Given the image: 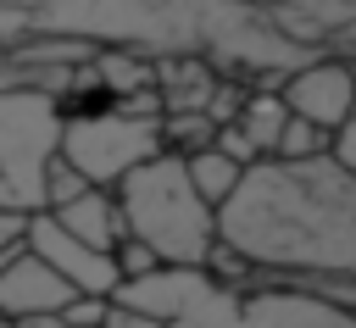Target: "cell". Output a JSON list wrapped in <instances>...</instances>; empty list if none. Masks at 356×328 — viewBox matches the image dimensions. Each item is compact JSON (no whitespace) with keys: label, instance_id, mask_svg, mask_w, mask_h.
Segmentation results:
<instances>
[{"label":"cell","instance_id":"obj_15","mask_svg":"<svg viewBox=\"0 0 356 328\" xmlns=\"http://www.w3.org/2000/svg\"><path fill=\"white\" fill-rule=\"evenodd\" d=\"M83 189H89V183H83V178H78V172H72L61 156L44 167V211H61V206H72Z\"/></svg>","mask_w":356,"mask_h":328},{"label":"cell","instance_id":"obj_11","mask_svg":"<svg viewBox=\"0 0 356 328\" xmlns=\"http://www.w3.org/2000/svg\"><path fill=\"white\" fill-rule=\"evenodd\" d=\"M72 239H83L89 250H117L122 239H128V228H122V211H117V195L111 189H83L72 206H61V211H50Z\"/></svg>","mask_w":356,"mask_h":328},{"label":"cell","instance_id":"obj_6","mask_svg":"<svg viewBox=\"0 0 356 328\" xmlns=\"http://www.w3.org/2000/svg\"><path fill=\"white\" fill-rule=\"evenodd\" d=\"M150 156H161V117H139L106 100V106H78L61 122V161L89 189H117Z\"/></svg>","mask_w":356,"mask_h":328},{"label":"cell","instance_id":"obj_21","mask_svg":"<svg viewBox=\"0 0 356 328\" xmlns=\"http://www.w3.org/2000/svg\"><path fill=\"white\" fill-rule=\"evenodd\" d=\"M28 222H33V217L0 206V250H22V245H28Z\"/></svg>","mask_w":356,"mask_h":328},{"label":"cell","instance_id":"obj_22","mask_svg":"<svg viewBox=\"0 0 356 328\" xmlns=\"http://www.w3.org/2000/svg\"><path fill=\"white\" fill-rule=\"evenodd\" d=\"M100 328H161L156 317H145V311H128V306H117L111 300V311H106V322Z\"/></svg>","mask_w":356,"mask_h":328},{"label":"cell","instance_id":"obj_17","mask_svg":"<svg viewBox=\"0 0 356 328\" xmlns=\"http://www.w3.org/2000/svg\"><path fill=\"white\" fill-rule=\"evenodd\" d=\"M111 261H117V278L122 284H134V278H150L161 261H156V250H145L139 239H122L117 250H111Z\"/></svg>","mask_w":356,"mask_h":328},{"label":"cell","instance_id":"obj_1","mask_svg":"<svg viewBox=\"0 0 356 328\" xmlns=\"http://www.w3.org/2000/svg\"><path fill=\"white\" fill-rule=\"evenodd\" d=\"M0 44L128 50L145 61L200 56L245 89H278L312 61L256 0H0Z\"/></svg>","mask_w":356,"mask_h":328},{"label":"cell","instance_id":"obj_9","mask_svg":"<svg viewBox=\"0 0 356 328\" xmlns=\"http://www.w3.org/2000/svg\"><path fill=\"white\" fill-rule=\"evenodd\" d=\"M72 306V289L33 256L22 250L6 272H0V322H39V317H61Z\"/></svg>","mask_w":356,"mask_h":328},{"label":"cell","instance_id":"obj_20","mask_svg":"<svg viewBox=\"0 0 356 328\" xmlns=\"http://www.w3.org/2000/svg\"><path fill=\"white\" fill-rule=\"evenodd\" d=\"M328 161H334L345 178H356V111H350V122L328 139Z\"/></svg>","mask_w":356,"mask_h":328},{"label":"cell","instance_id":"obj_4","mask_svg":"<svg viewBox=\"0 0 356 328\" xmlns=\"http://www.w3.org/2000/svg\"><path fill=\"white\" fill-rule=\"evenodd\" d=\"M111 195H117L128 239L156 250L161 267H206L211 250L222 245L217 239V211L195 195V183L184 172V156H172V150L134 167Z\"/></svg>","mask_w":356,"mask_h":328},{"label":"cell","instance_id":"obj_24","mask_svg":"<svg viewBox=\"0 0 356 328\" xmlns=\"http://www.w3.org/2000/svg\"><path fill=\"white\" fill-rule=\"evenodd\" d=\"M0 328H17V322H0Z\"/></svg>","mask_w":356,"mask_h":328},{"label":"cell","instance_id":"obj_10","mask_svg":"<svg viewBox=\"0 0 356 328\" xmlns=\"http://www.w3.org/2000/svg\"><path fill=\"white\" fill-rule=\"evenodd\" d=\"M217 78H222V72H217L211 61H200V56H161V61L150 67L161 117H206Z\"/></svg>","mask_w":356,"mask_h":328},{"label":"cell","instance_id":"obj_8","mask_svg":"<svg viewBox=\"0 0 356 328\" xmlns=\"http://www.w3.org/2000/svg\"><path fill=\"white\" fill-rule=\"evenodd\" d=\"M28 250L72 289V295H100V300H111L117 295V261L106 256V250H89L83 239H72L50 211H39L33 222H28Z\"/></svg>","mask_w":356,"mask_h":328},{"label":"cell","instance_id":"obj_23","mask_svg":"<svg viewBox=\"0 0 356 328\" xmlns=\"http://www.w3.org/2000/svg\"><path fill=\"white\" fill-rule=\"evenodd\" d=\"M22 328H72L67 317H39V322H22Z\"/></svg>","mask_w":356,"mask_h":328},{"label":"cell","instance_id":"obj_13","mask_svg":"<svg viewBox=\"0 0 356 328\" xmlns=\"http://www.w3.org/2000/svg\"><path fill=\"white\" fill-rule=\"evenodd\" d=\"M184 172H189V183H195V195L211 206V211H222L228 200H234V189L245 183V167H234L222 150H195V156H184Z\"/></svg>","mask_w":356,"mask_h":328},{"label":"cell","instance_id":"obj_18","mask_svg":"<svg viewBox=\"0 0 356 328\" xmlns=\"http://www.w3.org/2000/svg\"><path fill=\"white\" fill-rule=\"evenodd\" d=\"M211 150H222V156H228L234 167H245V172H250V167L261 161V156H256V145H250V139H245V133H239L234 122H228V128H217V139H211Z\"/></svg>","mask_w":356,"mask_h":328},{"label":"cell","instance_id":"obj_14","mask_svg":"<svg viewBox=\"0 0 356 328\" xmlns=\"http://www.w3.org/2000/svg\"><path fill=\"white\" fill-rule=\"evenodd\" d=\"M328 139H334V133H323V128H312V122L289 117V122H284V133H278L273 161H289V167H300V161H323V156H328Z\"/></svg>","mask_w":356,"mask_h":328},{"label":"cell","instance_id":"obj_7","mask_svg":"<svg viewBox=\"0 0 356 328\" xmlns=\"http://www.w3.org/2000/svg\"><path fill=\"white\" fill-rule=\"evenodd\" d=\"M278 100L289 106V117H300L323 133H339L356 111V67L339 56H312L306 67H295L278 83Z\"/></svg>","mask_w":356,"mask_h":328},{"label":"cell","instance_id":"obj_12","mask_svg":"<svg viewBox=\"0 0 356 328\" xmlns=\"http://www.w3.org/2000/svg\"><path fill=\"white\" fill-rule=\"evenodd\" d=\"M284 122H289V106L278 100V89H250V95H245V111H239V122H234V128L256 145V156H261V161H273Z\"/></svg>","mask_w":356,"mask_h":328},{"label":"cell","instance_id":"obj_3","mask_svg":"<svg viewBox=\"0 0 356 328\" xmlns=\"http://www.w3.org/2000/svg\"><path fill=\"white\" fill-rule=\"evenodd\" d=\"M111 300L156 317L161 328H356L334 300L273 272H256L245 289H234L206 267H156L150 278L117 284Z\"/></svg>","mask_w":356,"mask_h":328},{"label":"cell","instance_id":"obj_2","mask_svg":"<svg viewBox=\"0 0 356 328\" xmlns=\"http://www.w3.org/2000/svg\"><path fill=\"white\" fill-rule=\"evenodd\" d=\"M217 239L273 278H356V178L323 161H256L217 211Z\"/></svg>","mask_w":356,"mask_h":328},{"label":"cell","instance_id":"obj_16","mask_svg":"<svg viewBox=\"0 0 356 328\" xmlns=\"http://www.w3.org/2000/svg\"><path fill=\"white\" fill-rule=\"evenodd\" d=\"M245 83L239 78H217V89H211V106H206V117H211V128H228V122H239V111H245Z\"/></svg>","mask_w":356,"mask_h":328},{"label":"cell","instance_id":"obj_19","mask_svg":"<svg viewBox=\"0 0 356 328\" xmlns=\"http://www.w3.org/2000/svg\"><path fill=\"white\" fill-rule=\"evenodd\" d=\"M106 311H111V300H100V295H72V306H67L61 317H67L72 328H100Z\"/></svg>","mask_w":356,"mask_h":328},{"label":"cell","instance_id":"obj_5","mask_svg":"<svg viewBox=\"0 0 356 328\" xmlns=\"http://www.w3.org/2000/svg\"><path fill=\"white\" fill-rule=\"evenodd\" d=\"M67 106L44 89L0 95V206L39 217L44 211V167L61 156Z\"/></svg>","mask_w":356,"mask_h":328}]
</instances>
